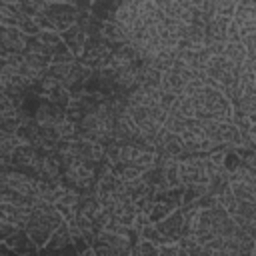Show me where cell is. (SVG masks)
Listing matches in <instances>:
<instances>
[{
    "instance_id": "cell-1",
    "label": "cell",
    "mask_w": 256,
    "mask_h": 256,
    "mask_svg": "<svg viewBox=\"0 0 256 256\" xmlns=\"http://www.w3.org/2000/svg\"><path fill=\"white\" fill-rule=\"evenodd\" d=\"M188 94L194 100L198 120H232V102L220 88L204 84L190 90Z\"/></svg>"
},
{
    "instance_id": "cell-2",
    "label": "cell",
    "mask_w": 256,
    "mask_h": 256,
    "mask_svg": "<svg viewBox=\"0 0 256 256\" xmlns=\"http://www.w3.org/2000/svg\"><path fill=\"white\" fill-rule=\"evenodd\" d=\"M78 134L80 138L98 142L102 146L114 140V110L110 98L98 104L78 122Z\"/></svg>"
},
{
    "instance_id": "cell-3",
    "label": "cell",
    "mask_w": 256,
    "mask_h": 256,
    "mask_svg": "<svg viewBox=\"0 0 256 256\" xmlns=\"http://www.w3.org/2000/svg\"><path fill=\"white\" fill-rule=\"evenodd\" d=\"M100 162L84 158H62V178L60 182L66 188H72L80 194L96 192Z\"/></svg>"
},
{
    "instance_id": "cell-4",
    "label": "cell",
    "mask_w": 256,
    "mask_h": 256,
    "mask_svg": "<svg viewBox=\"0 0 256 256\" xmlns=\"http://www.w3.org/2000/svg\"><path fill=\"white\" fill-rule=\"evenodd\" d=\"M104 156H106V160L110 164L112 162H122V164H128V166L144 172L154 164L156 148L154 146H136V144H126V142L112 140L110 144L104 146Z\"/></svg>"
},
{
    "instance_id": "cell-5",
    "label": "cell",
    "mask_w": 256,
    "mask_h": 256,
    "mask_svg": "<svg viewBox=\"0 0 256 256\" xmlns=\"http://www.w3.org/2000/svg\"><path fill=\"white\" fill-rule=\"evenodd\" d=\"M62 222H64V216L52 202L38 200L34 204V212H32V218H30L26 230L32 236V240L38 244V248H42Z\"/></svg>"
},
{
    "instance_id": "cell-6",
    "label": "cell",
    "mask_w": 256,
    "mask_h": 256,
    "mask_svg": "<svg viewBox=\"0 0 256 256\" xmlns=\"http://www.w3.org/2000/svg\"><path fill=\"white\" fill-rule=\"evenodd\" d=\"M128 112L132 114L134 122L138 124L142 136L146 138V142H150L154 146L160 130L164 128L168 110L160 104V102H152V104H130Z\"/></svg>"
},
{
    "instance_id": "cell-7",
    "label": "cell",
    "mask_w": 256,
    "mask_h": 256,
    "mask_svg": "<svg viewBox=\"0 0 256 256\" xmlns=\"http://www.w3.org/2000/svg\"><path fill=\"white\" fill-rule=\"evenodd\" d=\"M114 50H116V46L110 40H106L102 32H94V34H88L86 46H84L82 54L78 56V60L88 68L98 70L110 62Z\"/></svg>"
},
{
    "instance_id": "cell-8",
    "label": "cell",
    "mask_w": 256,
    "mask_h": 256,
    "mask_svg": "<svg viewBox=\"0 0 256 256\" xmlns=\"http://www.w3.org/2000/svg\"><path fill=\"white\" fill-rule=\"evenodd\" d=\"M240 68L242 66L234 64L224 54H216V56H210V60H208V64L204 68V74L208 76L210 86H216V88H220L224 92L226 88H230L232 84H236Z\"/></svg>"
},
{
    "instance_id": "cell-9",
    "label": "cell",
    "mask_w": 256,
    "mask_h": 256,
    "mask_svg": "<svg viewBox=\"0 0 256 256\" xmlns=\"http://www.w3.org/2000/svg\"><path fill=\"white\" fill-rule=\"evenodd\" d=\"M182 204H184V184L160 190L154 196V202H152V206L148 210V218L152 222H158V220L166 218L170 212L178 210Z\"/></svg>"
},
{
    "instance_id": "cell-10",
    "label": "cell",
    "mask_w": 256,
    "mask_h": 256,
    "mask_svg": "<svg viewBox=\"0 0 256 256\" xmlns=\"http://www.w3.org/2000/svg\"><path fill=\"white\" fill-rule=\"evenodd\" d=\"M180 136H182V142L186 146V152L194 154V156H206L214 148L220 146V144L210 140V136L204 132L202 120H198V118H192V122L186 126V130L180 132Z\"/></svg>"
},
{
    "instance_id": "cell-11",
    "label": "cell",
    "mask_w": 256,
    "mask_h": 256,
    "mask_svg": "<svg viewBox=\"0 0 256 256\" xmlns=\"http://www.w3.org/2000/svg\"><path fill=\"white\" fill-rule=\"evenodd\" d=\"M206 156L188 154L178 162V176L182 184H210V166Z\"/></svg>"
},
{
    "instance_id": "cell-12",
    "label": "cell",
    "mask_w": 256,
    "mask_h": 256,
    "mask_svg": "<svg viewBox=\"0 0 256 256\" xmlns=\"http://www.w3.org/2000/svg\"><path fill=\"white\" fill-rule=\"evenodd\" d=\"M78 6L70 4V2H60V0H50L44 16H46V22H48V28L50 30H56V32H64L66 28H70L72 24H76L78 20Z\"/></svg>"
},
{
    "instance_id": "cell-13",
    "label": "cell",
    "mask_w": 256,
    "mask_h": 256,
    "mask_svg": "<svg viewBox=\"0 0 256 256\" xmlns=\"http://www.w3.org/2000/svg\"><path fill=\"white\" fill-rule=\"evenodd\" d=\"M202 126L204 132L210 136V140L216 144H226V146L244 144L242 132L232 120H202Z\"/></svg>"
},
{
    "instance_id": "cell-14",
    "label": "cell",
    "mask_w": 256,
    "mask_h": 256,
    "mask_svg": "<svg viewBox=\"0 0 256 256\" xmlns=\"http://www.w3.org/2000/svg\"><path fill=\"white\" fill-rule=\"evenodd\" d=\"M40 252H58V254H78L76 246H74V240H72V230H70V224L64 220L56 230L54 234L50 236V240L40 248Z\"/></svg>"
},
{
    "instance_id": "cell-15",
    "label": "cell",
    "mask_w": 256,
    "mask_h": 256,
    "mask_svg": "<svg viewBox=\"0 0 256 256\" xmlns=\"http://www.w3.org/2000/svg\"><path fill=\"white\" fill-rule=\"evenodd\" d=\"M154 148H156V154H166V156H174L178 160L186 158L188 152H186V146L182 142V136L168 130V128H162L156 142H154Z\"/></svg>"
},
{
    "instance_id": "cell-16",
    "label": "cell",
    "mask_w": 256,
    "mask_h": 256,
    "mask_svg": "<svg viewBox=\"0 0 256 256\" xmlns=\"http://www.w3.org/2000/svg\"><path fill=\"white\" fill-rule=\"evenodd\" d=\"M0 22L4 26H16L22 32H26L28 36H34L42 30L32 16H28V14H24L16 8H8V6H0Z\"/></svg>"
},
{
    "instance_id": "cell-17",
    "label": "cell",
    "mask_w": 256,
    "mask_h": 256,
    "mask_svg": "<svg viewBox=\"0 0 256 256\" xmlns=\"http://www.w3.org/2000/svg\"><path fill=\"white\" fill-rule=\"evenodd\" d=\"M232 20L242 36L256 34V0H238Z\"/></svg>"
},
{
    "instance_id": "cell-18",
    "label": "cell",
    "mask_w": 256,
    "mask_h": 256,
    "mask_svg": "<svg viewBox=\"0 0 256 256\" xmlns=\"http://www.w3.org/2000/svg\"><path fill=\"white\" fill-rule=\"evenodd\" d=\"M32 212H34V206H28V204L0 202V220L10 222L16 228H26L32 218Z\"/></svg>"
},
{
    "instance_id": "cell-19",
    "label": "cell",
    "mask_w": 256,
    "mask_h": 256,
    "mask_svg": "<svg viewBox=\"0 0 256 256\" xmlns=\"http://www.w3.org/2000/svg\"><path fill=\"white\" fill-rule=\"evenodd\" d=\"M82 200V194L72 190V188H66L62 184L56 200H54V206L60 210V214L64 216L66 222H74L76 220V212H78V204Z\"/></svg>"
},
{
    "instance_id": "cell-20",
    "label": "cell",
    "mask_w": 256,
    "mask_h": 256,
    "mask_svg": "<svg viewBox=\"0 0 256 256\" xmlns=\"http://www.w3.org/2000/svg\"><path fill=\"white\" fill-rule=\"evenodd\" d=\"M234 222L256 240V200H238V208L232 214Z\"/></svg>"
},
{
    "instance_id": "cell-21",
    "label": "cell",
    "mask_w": 256,
    "mask_h": 256,
    "mask_svg": "<svg viewBox=\"0 0 256 256\" xmlns=\"http://www.w3.org/2000/svg\"><path fill=\"white\" fill-rule=\"evenodd\" d=\"M184 224H186V214H184V208L180 206L178 210H174V212H170L166 218H162V220H158L156 222V226H158V230L168 238V240H180L182 238V234H184Z\"/></svg>"
},
{
    "instance_id": "cell-22",
    "label": "cell",
    "mask_w": 256,
    "mask_h": 256,
    "mask_svg": "<svg viewBox=\"0 0 256 256\" xmlns=\"http://www.w3.org/2000/svg\"><path fill=\"white\" fill-rule=\"evenodd\" d=\"M0 38H2L0 54L2 52H24L26 46H28V34L22 32L20 28H16V26H4L2 24Z\"/></svg>"
},
{
    "instance_id": "cell-23",
    "label": "cell",
    "mask_w": 256,
    "mask_h": 256,
    "mask_svg": "<svg viewBox=\"0 0 256 256\" xmlns=\"http://www.w3.org/2000/svg\"><path fill=\"white\" fill-rule=\"evenodd\" d=\"M34 118H36L42 126H58V124L66 118V108H62V106H58V104H54V102L42 98V102H40V106H38Z\"/></svg>"
},
{
    "instance_id": "cell-24",
    "label": "cell",
    "mask_w": 256,
    "mask_h": 256,
    "mask_svg": "<svg viewBox=\"0 0 256 256\" xmlns=\"http://www.w3.org/2000/svg\"><path fill=\"white\" fill-rule=\"evenodd\" d=\"M4 244L8 246L10 254H32V252H40L38 244L32 240V236L28 234L26 228H18L10 238L4 240Z\"/></svg>"
},
{
    "instance_id": "cell-25",
    "label": "cell",
    "mask_w": 256,
    "mask_h": 256,
    "mask_svg": "<svg viewBox=\"0 0 256 256\" xmlns=\"http://www.w3.org/2000/svg\"><path fill=\"white\" fill-rule=\"evenodd\" d=\"M106 208L110 210L112 222L124 224V226H132L134 220H136V214H138V210H136L134 202L130 200V196L120 200V202H116V204H112V206H106Z\"/></svg>"
},
{
    "instance_id": "cell-26",
    "label": "cell",
    "mask_w": 256,
    "mask_h": 256,
    "mask_svg": "<svg viewBox=\"0 0 256 256\" xmlns=\"http://www.w3.org/2000/svg\"><path fill=\"white\" fill-rule=\"evenodd\" d=\"M60 34H62V38H64V42H66V46H68V50L78 58V56L82 54L84 46H86L88 32L76 22V24H72L70 28H66L64 32H60Z\"/></svg>"
},
{
    "instance_id": "cell-27",
    "label": "cell",
    "mask_w": 256,
    "mask_h": 256,
    "mask_svg": "<svg viewBox=\"0 0 256 256\" xmlns=\"http://www.w3.org/2000/svg\"><path fill=\"white\" fill-rule=\"evenodd\" d=\"M16 136L24 144H44V126L36 118H26L16 130Z\"/></svg>"
},
{
    "instance_id": "cell-28",
    "label": "cell",
    "mask_w": 256,
    "mask_h": 256,
    "mask_svg": "<svg viewBox=\"0 0 256 256\" xmlns=\"http://www.w3.org/2000/svg\"><path fill=\"white\" fill-rule=\"evenodd\" d=\"M102 34H104V38L110 40L116 48H120V46H124V44L130 42V32H128V28H126L124 24H120L118 20L104 22V26H102Z\"/></svg>"
},
{
    "instance_id": "cell-29",
    "label": "cell",
    "mask_w": 256,
    "mask_h": 256,
    "mask_svg": "<svg viewBox=\"0 0 256 256\" xmlns=\"http://www.w3.org/2000/svg\"><path fill=\"white\" fill-rule=\"evenodd\" d=\"M120 4H122V0H94L90 12H92L98 20L110 22V20L116 18V12H118Z\"/></svg>"
},
{
    "instance_id": "cell-30",
    "label": "cell",
    "mask_w": 256,
    "mask_h": 256,
    "mask_svg": "<svg viewBox=\"0 0 256 256\" xmlns=\"http://www.w3.org/2000/svg\"><path fill=\"white\" fill-rule=\"evenodd\" d=\"M22 144V140L16 134H0V160L2 162H10L12 160V152Z\"/></svg>"
},
{
    "instance_id": "cell-31",
    "label": "cell",
    "mask_w": 256,
    "mask_h": 256,
    "mask_svg": "<svg viewBox=\"0 0 256 256\" xmlns=\"http://www.w3.org/2000/svg\"><path fill=\"white\" fill-rule=\"evenodd\" d=\"M222 54H224L226 58H230V60H232L234 64H238V66H242V64L246 62V58H248L246 46L242 44V40H240V42H226Z\"/></svg>"
},
{
    "instance_id": "cell-32",
    "label": "cell",
    "mask_w": 256,
    "mask_h": 256,
    "mask_svg": "<svg viewBox=\"0 0 256 256\" xmlns=\"http://www.w3.org/2000/svg\"><path fill=\"white\" fill-rule=\"evenodd\" d=\"M192 122V118L180 114V112H174V110H168V116H166V122H164V128L180 134L182 130H186V126Z\"/></svg>"
},
{
    "instance_id": "cell-33",
    "label": "cell",
    "mask_w": 256,
    "mask_h": 256,
    "mask_svg": "<svg viewBox=\"0 0 256 256\" xmlns=\"http://www.w3.org/2000/svg\"><path fill=\"white\" fill-rule=\"evenodd\" d=\"M208 186L210 184H184V204L198 200L202 194L208 192Z\"/></svg>"
},
{
    "instance_id": "cell-34",
    "label": "cell",
    "mask_w": 256,
    "mask_h": 256,
    "mask_svg": "<svg viewBox=\"0 0 256 256\" xmlns=\"http://www.w3.org/2000/svg\"><path fill=\"white\" fill-rule=\"evenodd\" d=\"M110 166H112L114 174H116L118 178H122L124 182H128V180H132V178H136V176L142 174L140 170H136V168H132V166H128V164H122V162H112Z\"/></svg>"
},
{
    "instance_id": "cell-35",
    "label": "cell",
    "mask_w": 256,
    "mask_h": 256,
    "mask_svg": "<svg viewBox=\"0 0 256 256\" xmlns=\"http://www.w3.org/2000/svg\"><path fill=\"white\" fill-rule=\"evenodd\" d=\"M238 0H214V12L220 16H234Z\"/></svg>"
},
{
    "instance_id": "cell-36",
    "label": "cell",
    "mask_w": 256,
    "mask_h": 256,
    "mask_svg": "<svg viewBox=\"0 0 256 256\" xmlns=\"http://www.w3.org/2000/svg\"><path fill=\"white\" fill-rule=\"evenodd\" d=\"M130 254H158V244H154V242H150V240H146V238H140V240L132 246Z\"/></svg>"
},
{
    "instance_id": "cell-37",
    "label": "cell",
    "mask_w": 256,
    "mask_h": 256,
    "mask_svg": "<svg viewBox=\"0 0 256 256\" xmlns=\"http://www.w3.org/2000/svg\"><path fill=\"white\" fill-rule=\"evenodd\" d=\"M158 254H162V256H176V254H182V250H180V244L176 240H170V242L158 244Z\"/></svg>"
},
{
    "instance_id": "cell-38",
    "label": "cell",
    "mask_w": 256,
    "mask_h": 256,
    "mask_svg": "<svg viewBox=\"0 0 256 256\" xmlns=\"http://www.w3.org/2000/svg\"><path fill=\"white\" fill-rule=\"evenodd\" d=\"M242 140L246 146H250L252 150H256V122H252L244 132H242Z\"/></svg>"
},
{
    "instance_id": "cell-39",
    "label": "cell",
    "mask_w": 256,
    "mask_h": 256,
    "mask_svg": "<svg viewBox=\"0 0 256 256\" xmlns=\"http://www.w3.org/2000/svg\"><path fill=\"white\" fill-rule=\"evenodd\" d=\"M18 228L14 226V224H10V222H4V220H0V242H4L6 238H10L14 232H16Z\"/></svg>"
}]
</instances>
